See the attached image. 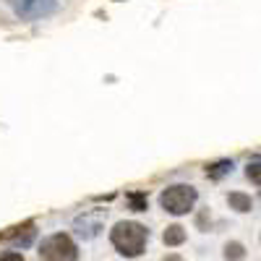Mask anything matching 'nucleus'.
<instances>
[{
	"label": "nucleus",
	"instance_id": "2",
	"mask_svg": "<svg viewBox=\"0 0 261 261\" xmlns=\"http://www.w3.org/2000/svg\"><path fill=\"white\" fill-rule=\"evenodd\" d=\"M39 258L42 261H79V248L71 235L55 232L39 243Z\"/></svg>",
	"mask_w": 261,
	"mask_h": 261
},
{
	"label": "nucleus",
	"instance_id": "1",
	"mask_svg": "<svg viewBox=\"0 0 261 261\" xmlns=\"http://www.w3.org/2000/svg\"><path fill=\"white\" fill-rule=\"evenodd\" d=\"M146 241H149V230L141 225V222H134V220H123L118 222L113 230H110V243L113 248L125 256V258H136L144 253L146 248Z\"/></svg>",
	"mask_w": 261,
	"mask_h": 261
},
{
	"label": "nucleus",
	"instance_id": "9",
	"mask_svg": "<svg viewBox=\"0 0 261 261\" xmlns=\"http://www.w3.org/2000/svg\"><path fill=\"white\" fill-rule=\"evenodd\" d=\"M246 246L241 243V241H230V243H225V248H222V256H225V261H243L246 258Z\"/></svg>",
	"mask_w": 261,
	"mask_h": 261
},
{
	"label": "nucleus",
	"instance_id": "6",
	"mask_svg": "<svg viewBox=\"0 0 261 261\" xmlns=\"http://www.w3.org/2000/svg\"><path fill=\"white\" fill-rule=\"evenodd\" d=\"M227 204H230V209H235L238 214H248L251 209H253V199L248 193H243V191H230L227 193Z\"/></svg>",
	"mask_w": 261,
	"mask_h": 261
},
{
	"label": "nucleus",
	"instance_id": "15",
	"mask_svg": "<svg viewBox=\"0 0 261 261\" xmlns=\"http://www.w3.org/2000/svg\"><path fill=\"white\" fill-rule=\"evenodd\" d=\"M258 243H261V235H258Z\"/></svg>",
	"mask_w": 261,
	"mask_h": 261
},
{
	"label": "nucleus",
	"instance_id": "8",
	"mask_svg": "<svg viewBox=\"0 0 261 261\" xmlns=\"http://www.w3.org/2000/svg\"><path fill=\"white\" fill-rule=\"evenodd\" d=\"M230 170H232V162L230 160H217V162L206 165V178L209 180H222Z\"/></svg>",
	"mask_w": 261,
	"mask_h": 261
},
{
	"label": "nucleus",
	"instance_id": "3",
	"mask_svg": "<svg viewBox=\"0 0 261 261\" xmlns=\"http://www.w3.org/2000/svg\"><path fill=\"white\" fill-rule=\"evenodd\" d=\"M196 204V188L193 186H170L160 193V206L167 212V214H186L191 212Z\"/></svg>",
	"mask_w": 261,
	"mask_h": 261
},
{
	"label": "nucleus",
	"instance_id": "14",
	"mask_svg": "<svg viewBox=\"0 0 261 261\" xmlns=\"http://www.w3.org/2000/svg\"><path fill=\"white\" fill-rule=\"evenodd\" d=\"M162 261H183V256H180V253H167Z\"/></svg>",
	"mask_w": 261,
	"mask_h": 261
},
{
	"label": "nucleus",
	"instance_id": "11",
	"mask_svg": "<svg viewBox=\"0 0 261 261\" xmlns=\"http://www.w3.org/2000/svg\"><path fill=\"white\" fill-rule=\"evenodd\" d=\"M246 178H248L253 186L261 188V157H253V160L248 162V167H246Z\"/></svg>",
	"mask_w": 261,
	"mask_h": 261
},
{
	"label": "nucleus",
	"instance_id": "10",
	"mask_svg": "<svg viewBox=\"0 0 261 261\" xmlns=\"http://www.w3.org/2000/svg\"><path fill=\"white\" fill-rule=\"evenodd\" d=\"M125 201H128V206L134 209V212H146V206H149V199H146L144 191H130V193H125Z\"/></svg>",
	"mask_w": 261,
	"mask_h": 261
},
{
	"label": "nucleus",
	"instance_id": "7",
	"mask_svg": "<svg viewBox=\"0 0 261 261\" xmlns=\"http://www.w3.org/2000/svg\"><path fill=\"white\" fill-rule=\"evenodd\" d=\"M162 243L170 246V248L183 246V243H186V227H183V225H170V227H165V232H162Z\"/></svg>",
	"mask_w": 261,
	"mask_h": 261
},
{
	"label": "nucleus",
	"instance_id": "4",
	"mask_svg": "<svg viewBox=\"0 0 261 261\" xmlns=\"http://www.w3.org/2000/svg\"><path fill=\"white\" fill-rule=\"evenodd\" d=\"M53 8H55L53 0H18V13L29 16V18L42 16V13H50Z\"/></svg>",
	"mask_w": 261,
	"mask_h": 261
},
{
	"label": "nucleus",
	"instance_id": "12",
	"mask_svg": "<svg viewBox=\"0 0 261 261\" xmlns=\"http://www.w3.org/2000/svg\"><path fill=\"white\" fill-rule=\"evenodd\" d=\"M196 225H199L201 230H209V225H212V214H209V209H201L199 214H196Z\"/></svg>",
	"mask_w": 261,
	"mask_h": 261
},
{
	"label": "nucleus",
	"instance_id": "5",
	"mask_svg": "<svg viewBox=\"0 0 261 261\" xmlns=\"http://www.w3.org/2000/svg\"><path fill=\"white\" fill-rule=\"evenodd\" d=\"M34 225L27 222V225H18V227H11L8 232H0V241H16L21 246H29L32 243V238H34Z\"/></svg>",
	"mask_w": 261,
	"mask_h": 261
},
{
	"label": "nucleus",
	"instance_id": "13",
	"mask_svg": "<svg viewBox=\"0 0 261 261\" xmlns=\"http://www.w3.org/2000/svg\"><path fill=\"white\" fill-rule=\"evenodd\" d=\"M0 261H27V258L21 256L18 251H3L0 253Z\"/></svg>",
	"mask_w": 261,
	"mask_h": 261
}]
</instances>
